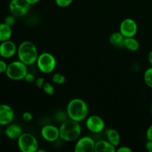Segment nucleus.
Returning <instances> with one entry per match:
<instances>
[{"instance_id":"obj_1","label":"nucleus","mask_w":152,"mask_h":152,"mask_svg":"<svg viewBox=\"0 0 152 152\" xmlns=\"http://www.w3.org/2000/svg\"><path fill=\"white\" fill-rule=\"evenodd\" d=\"M66 112L68 118L77 122H82L88 117V106L83 99L74 98L68 102Z\"/></svg>"},{"instance_id":"obj_2","label":"nucleus","mask_w":152,"mask_h":152,"mask_svg":"<svg viewBox=\"0 0 152 152\" xmlns=\"http://www.w3.org/2000/svg\"><path fill=\"white\" fill-rule=\"evenodd\" d=\"M18 59L28 66L36 63L39 53L37 46L30 41H24L17 48Z\"/></svg>"},{"instance_id":"obj_3","label":"nucleus","mask_w":152,"mask_h":152,"mask_svg":"<svg viewBox=\"0 0 152 152\" xmlns=\"http://www.w3.org/2000/svg\"><path fill=\"white\" fill-rule=\"evenodd\" d=\"M82 132L80 122L68 118L59 127L60 139L65 142H73L79 139Z\"/></svg>"},{"instance_id":"obj_4","label":"nucleus","mask_w":152,"mask_h":152,"mask_svg":"<svg viewBox=\"0 0 152 152\" xmlns=\"http://www.w3.org/2000/svg\"><path fill=\"white\" fill-rule=\"evenodd\" d=\"M28 72L27 65L18 59L8 64L5 74L10 80L19 81L24 80Z\"/></svg>"},{"instance_id":"obj_5","label":"nucleus","mask_w":152,"mask_h":152,"mask_svg":"<svg viewBox=\"0 0 152 152\" xmlns=\"http://www.w3.org/2000/svg\"><path fill=\"white\" fill-rule=\"evenodd\" d=\"M38 69L43 74H50L56 67V59L52 53L43 52L39 54L36 62Z\"/></svg>"},{"instance_id":"obj_6","label":"nucleus","mask_w":152,"mask_h":152,"mask_svg":"<svg viewBox=\"0 0 152 152\" xmlns=\"http://www.w3.org/2000/svg\"><path fill=\"white\" fill-rule=\"evenodd\" d=\"M17 145L22 152H36L38 151L39 142L35 136L28 132H23L18 138Z\"/></svg>"},{"instance_id":"obj_7","label":"nucleus","mask_w":152,"mask_h":152,"mask_svg":"<svg viewBox=\"0 0 152 152\" xmlns=\"http://www.w3.org/2000/svg\"><path fill=\"white\" fill-rule=\"evenodd\" d=\"M31 5L26 0H10L9 2V11L16 18L22 17L28 13Z\"/></svg>"},{"instance_id":"obj_8","label":"nucleus","mask_w":152,"mask_h":152,"mask_svg":"<svg viewBox=\"0 0 152 152\" xmlns=\"http://www.w3.org/2000/svg\"><path fill=\"white\" fill-rule=\"evenodd\" d=\"M138 31V25L136 21L133 19L126 18L123 19L120 25L119 31L123 34L125 38L134 37L137 34Z\"/></svg>"},{"instance_id":"obj_9","label":"nucleus","mask_w":152,"mask_h":152,"mask_svg":"<svg viewBox=\"0 0 152 152\" xmlns=\"http://www.w3.org/2000/svg\"><path fill=\"white\" fill-rule=\"evenodd\" d=\"M86 128L94 134H99L105 129V122L98 115H91L86 118Z\"/></svg>"},{"instance_id":"obj_10","label":"nucleus","mask_w":152,"mask_h":152,"mask_svg":"<svg viewBox=\"0 0 152 152\" xmlns=\"http://www.w3.org/2000/svg\"><path fill=\"white\" fill-rule=\"evenodd\" d=\"M96 142L91 137L85 136L77 140L74 146L75 152H94Z\"/></svg>"},{"instance_id":"obj_11","label":"nucleus","mask_w":152,"mask_h":152,"mask_svg":"<svg viewBox=\"0 0 152 152\" xmlns=\"http://www.w3.org/2000/svg\"><path fill=\"white\" fill-rule=\"evenodd\" d=\"M42 137L49 142H53L60 139L59 128L53 125H46L41 129Z\"/></svg>"},{"instance_id":"obj_12","label":"nucleus","mask_w":152,"mask_h":152,"mask_svg":"<svg viewBox=\"0 0 152 152\" xmlns=\"http://www.w3.org/2000/svg\"><path fill=\"white\" fill-rule=\"evenodd\" d=\"M16 43L10 39L0 42V55L3 59H10L17 53Z\"/></svg>"},{"instance_id":"obj_13","label":"nucleus","mask_w":152,"mask_h":152,"mask_svg":"<svg viewBox=\"0 0 152 152\" xmlns=\"http://www.w3.org/2000/svg\"><path fill=\"white\" fill-rule=\"evenodd\" d=\"M14 111L7 104H0V126L10 124L14 119Z\"/></svg>"},{"instance_id":"obj_14","label":"nucleus","mask_w":152,"mask_h":152,"mask_svg":"<svg viewBox=\"0 0 152 152\" xmlns=\"http://www.w3.org/2000/svg\"><path fill=\"white\" fill-rule=\"evenodd\" d=\"M4 133L5 136L9 139L17 140L18 138L23 133V129L19 125L10 123V124L6 126Z\"/></svg>"},{"instance_id":"obj_15","label":"nucleus","mask_w":152,"mask_h":152,"mask_svg":"<svg viewBox=\"0 0 152 152\" xmlns=\"http://www.w3.org/2000/svg\"><path fill=\"white\" fill-rule=\"evenodd\" d=\"M95 152H116L117 148L108 140H99L95 144Z\"/></svg>"},{"instance_id":"obj_16","label":"nucleus","mask_w":152,"mask_h":152,"mask_svg":"<svg viewBox=\"0 0 152 152\" xmlns=\"http://www.w3.org/2000/svg\"><path fill=\"white\" fill-rule=\"evenodd\" d=\"M105 137L108 142L114 146H119L120 143V135L119 132L114 129H108L105 132Z\"/></svg>"},{"instance_id":"obj_17","label":"nucleus","mask_w":152,"mask_h":152,"mask_svg":"<svg viewBox=\"0 0 152 152\" xmlns=\"http://www.w3.org/2000/svg\"><path fill=\"white\" fill-rule=\"evenodd\" d=\"M123 48L127 49L128 50L134 52L140 48V42L136 38L134 37H128L125 38L123 42Z\"/></svg>"},{"instance_id":"obj_18","label":"nucleus","mask_w":152,"mask_h":152,"mask_svg":"<svg viewBox=\"0 0 152 152\" xmlns=\"http://www.w3.org/2000/svg\"><path fill=\"white\" fill-rule=\"evenodd\" d=\"M12 37V28L4 22L0 23V42L10 39Z\"/></svg>"},{"instance_id":"obj_19","label":"nucleus","mask_w":152,"mask_h":152,"mask_svg":"<svg viewBox=\"0 0 152 152\" xmlns=\"http://www.w3.org/2000/svg\"><path fill=\"white\" fill-rule=\"evenodd\" d=\"M125 37L120 31L114 32L111 34L109 37V42L111 45L117 47H123Z\"/></svg>"},{"instance_id":"obj_20","label":"nucleus","mask_w":152,"mask_h":152,"mask_svg":"<svg viewBox=\"0 0 152 152\" xmlns=\"http://www.w3.org/2000/svg\"><path fill=\"white\" fill-rule=\"evenodd\" d=\"M144 81L146 86L152 88V66L149 67L145 70V73H144Z\"/></svg>"},{"instance_id":"obj_21","label":"nucleus","mask_w":152,"mask_h":152,"mask_svg":"<svg viewBox=\"0 0 152 152\" xmlns=\"http://www.w3.org/2000/svg\"><path fill=\"white\" fill-rule=\"evenodd\" d=\"M51 80L52 82H53L54 84L62 85L65 83L66 78H65V76L62 74H61V73H55V74H53V76H52Z\"/></svg>"},{"instance_id":"obj_22","label":"nucleus","mask_w":152,"mask_h":152,"mask_svg":"<svg viewBox=\"0 0 152 152\" xmlns=\"http://www.w3.org/2000/svg\"><path fill=\"white\" fill-rule=\"evenodd\" d=\"M42 90L48 95H53L55 92V88L53 85L50 83H46V82L43 86Z\"/></svg>"},{"instance_id":"obj_23","label":"nucleus","mask_w":152,"mask_h":152,"mask_svg":"<svg viewBox=\"0 0 152 152\" xmlns=\"http://www.w3.org/2000/svg\"><path fill=\"white\" fill-rule=\"evenodd\" d=\"M16 16H13V15L11 14V13H10L9 15H7V16H5V18H4V22L5 24H7V25H9V26L12 27L15 23H16Z\"/></svg>"},{"instance_id":"obj_24","label":"nucleus","mask_w":152,"mask_h":152,"mask_svg":"<svg viewBox=\"0 0 152 152\" xmlns=\"http://www.w3.org/2000/svg\"><path fill=\"white\" fill-rule=\"evenodd\" d=\"M74 0H55V3L59 7H66L72 4Z\"/></svg>"},{"instance_id":"obj_25","label":"nucleus","mask_w":152,"mask_h":152,"mask_svg":"<svg viewBox=\"0 0 152 152\" xmlns=\"http://www.w3.org/2000/svg\"><path fill=\"white\" fill-rule=\"evenodd\" d=\"M55 117H56V120L59 122H60L61 123H62V122H64L65 120H66L67 119H68V114H67V112H64V111H58L57 113H56V116H55Z\"/></svg>"},{"instance_id":"obj_26","label":"nucleus","mask_w":152,"mask_h":152,"mask_svg":"<svg viewBox=\"0 0 152 152\" xmlns=\"http://www.w3.org/2000/svg\"><path fill=\"white\" fill-rule=\"evenodd\" d=\"M34 83H35L36 86H37L38 88L42 89L43 86H44L45 83V79L43 78V77H39V78L36 79Z\"/></svg>"},{"instance_id":"obj_27","label":"nucleus","mask_w":152,"mask_h":152,"mask_svg":"<svg viewBox=\"0 0 152 152\" xmlns=\"http://www.w3.org/2000/svg\"><path fill=\"white\" fill-rule=\"evenodd\" d=\"M24 80H25V82H27V83H34V82H35L36 79H35V77H34V75L32 74V73L28 72L27 73L26 75H25Z\"/></svg>"},{"instance_id":"obj_28","label":"nucleus","mask_w":152,"mask_h":152,"mask_svg":"<svg viewBox=\"0 0 152 152\" xmlns=\"http://www.w3.org/2000/svg\"><path fill=\"white\" fill-rule=\"evenodd\" d=\"M7 65H8V64L4 59H0V74H3V73L5 74L6 71H7Z\"/></svg>"},{"instance_id":"obj_29","label":"nucleus","mask_w":152,"mask_h":152,"mask_svg":"<svg viewBox=\"0 0 152 152\" xmlns=\"http://www.w3.org/2000/svg\"><path fill=\"white\" fill-rule=\"evenodd\" d=\"M22 120L25 122H31L33 120V115L29 111H25L22 114Z\"/></svg>"},{"instance_id":"obj_30","label":"nucleus","mask_w":152,"mask_h":152,"mask_svg":"<svg viewBox=\"0 0 152 152\" xmlns=\"http://www.w3.org/2000/svg\"><path fill=\"white\" fill-rule=\"evenodd\" d=\"M117 152H132V149L128 146H120L117 149Z\"/></svg>"},{"instance_id":"obj_31","label":"nucleus","mask_w":152,"mask_h":152,"mask_svg":"<svg viewBox=\"0 0 152 152\" xmlns=\"http://www.w3.org/2000/svg\"><path fill=\"white\" fill-rule=\"evenodd\" d=\"M146 138L148 140L152 141V125L148 127V129L146 131Z\"/></svg>"},{"instance_id":"obj_32","label":"nucleus","mask_w":152,"mask_h":152,"mask_svg":"<svg viewBox=\"0 0 152 152\" xmlns=\"http://www.w3.org/2000/svg\"><path fill=\"white\" fill-rule=\"evenodd\" d=\"M145 148H146L148 151L152 152V141L151 140L147 141V142L145 143Z\"/></svg>"},{"instance_id":"obj_33","label":"nucleus","mask_w":152,"mask_h":152,"mask_svg":"<svg viewBox=\"0 0 152 152\" xmlns=\"http://www.w3.org/2000/svg\"><path fill=\"white\" fill-rule=\"evenodd\" d=\"M148 61L149 62L150 65L152 66V50L149 51V53H148Z\"/></svg>"},{"instance_id":"obj_34","label":"nucleus","mask_w":152,"mask_h":152,"mask_svg":"<svg viewBox=\"0 0 152 152\" xmlns=\"http://www.w3.org/2000/svg\"><path fill=\"white\" fill-rule=\"evenodd\" d=\"M28 1V3H29L31 5H33V4H35L37 3H38L39 1V0H26Z\"/></svg>"},{"instance_id":"obj_35","label":"nucleus","mask_w":152,"mask_h":152,"mask_svg":"<svg viewBox=\"0 0 152 152\" xmlns=\"http://www.w3.org/2000/svg\"><path fill=\"white\" fill-rule=\"evenodd\" d=\"M151 114H152V107H151Z\"/></svg>"},{"instance_id":"obj_36","label":"nucleus","mask_w":152,"mask_h":152,"mask_svg":"<svg viewBox=\"0 0 152 152\" xmlns=\"http://www.w3.org/2000/svg\"><path fill=\"white\" fill-rule=\"evenodd\" d=\"M1 55H0V59H1Z\"/></svg>"}]
</instances>
